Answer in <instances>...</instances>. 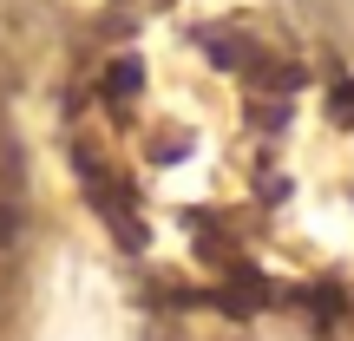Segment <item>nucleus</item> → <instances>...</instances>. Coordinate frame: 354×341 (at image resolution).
<instances>
[{
	"label": "nucleus",
	"instance_id": "f257e3e1",
	"mask_svg": "<svg viewBox=\"0 0 354 341\" xmlns=\"http://www.w3.org/2000/svg\"><path fill=\"white\" fill-rule=\"evenodd\" d=\"M73 171H79V184H86V197H92V210H99V223L118 230V237L138 250V243H145V216H138V190H131V177L118 171V165H105L86 138L73 145Z\"/></svg>",
	"mask_w": 354,
	"mask_h": 341
}]
</instances>
